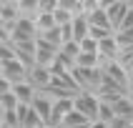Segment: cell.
<instances>
[{
  "mask_svg": "<svg viewBox=\"0 0 133 128\" xmlns=\"http://www.w3.org/2000/svg\"><path fill=\"white\" fill-rule=\"evenodd\" d=\"M35 38H38V30L33 18H18L10 25V43H33Z\"/></svg>",
  "mask_w": 133,
  "mask_h": 128,
  "instance_id": "obj_1",
  "label": "cell"
},
{
  "mask_svg": "<svg viewBox=\"0 0 133 128\" xmlns=\"http://www.w3.org/2000/svg\"><path fill=\"white\" fill-rule=\"evenodd\" d=\"M73 108L78 113H83L88 120H96L98 118V108H101V100H98L96 93H78L73 98Z\"/></svg>",
  "mask_w": 133,
  "mask_h": 128,
  "instance_id": "obj_2",
  "label": "cell"
},
{
  "mask_svg": "<svg viewBox=\"0 0 133 128\" xmlns=\"http://www.w3.org/2000/svg\"><path fill=\"white\" fill-rule=\"evenodd\" d=\"M128 8H131V3H126V0H108L105 3V18H108V25H111V30L116 33L118 30V25L123 23V18H126Z\"/></svg>",
  "mask_w": 133,
  "mask_h": 128,
  "instance_id": "obj_3",
  "label": "cell"
},
{
  "mask_svg": "<svg viewBox=\"0 0 133 128\" xmlns=\"http://www.w3.org/2000/svg\"><path fill=\"white\" fill-rule=\"evenodd\" d=\"M55 58H58V48L45 43V40H40V38H35V65L50 68L55 63Z\"/></svg>",
  "mask_w": 133,
  "mask_h": 128,
  "instance_id": "obj_4",
  "label": "cell"
},
{
  "mask_svg": "<svg viewBox=\"0 0 133 128\" xmlns=\"http://www.w3.org/2000/svg\"><path fill=\"white\" fill-rule=\"evenodd\" d=\"M0 75H3V78H8V80L15 85V83L28 80V68H25L20 60L15 58V60H8V63H3V65H0Z\"/></svg>",
  "mask_w": 133,
  "mask_h": 128,
  "instance_id": "obj_5",
  "label": "cell"
},
{
  "mask_svg": "<svg viewBox=\"0 0 133 128\" xmlns=\"http://www.w3.org/2000/svg\"><path fill=\"white\" fill-rule=\"evenodd\" d=\"M50 80H53V78H50V70H48V68L33 65V68L28 70V83L38 90V93H43V90L50 85Z\"/></svg>",
  "mask_w": 133,
  "mask_h": 128,
  "instance_id": "obj_6",
  "label": "cell"
},
{
  "mask_svg": "<svg viewBox=\"0 0 133 128\" xmlns=\"http://www.w3.org/2000/svg\"><path fill=\"white\" fill-rule=\"evenodd\" d=\"M30 108L35 111V116L43 120L45 126H50V111H53V98H50V96H45V93H38L35 100L30 103Z\"/></svg>",
  "mask_w": 133,
  "mask_h": 128,
  "instance_id": "obj_7",
  "label": "cell"
},
{
  "mask_svg": "<svg viewBox=\"0 0 133 128\" xmlns=\"http://www.w3.org/2000/svg\"><path fill=\"white\" fill-rule=\"evenodd\" d=\"M73 111V98H55L53 100V111H50V126L58 128L60 120Z\"/></svg>",
  "mask_w": 133,
  "mask_h": 128,
  "instance_id": "obj_8",
  "label": "cell"
},
{
  "mask_svg": "<svg viewBox=\"0 0 133 128\" xmlns=\"http://www.w3.org/2000/svg\"><path fill=\"white\" fill-rule=\"evenodd\" d=\"M18 18H20L18 0H0V23H3L5 28H10Z\"/></svg>",
  "mask_w": 133,
  "mask_h": 128,
  "instance_id": "obj_9",
  "label": "cell"
},
{
  "mask_svg": "<svg viewBox=\"0 0 133 128\" xmlns=\"http://www.w3.org/2000/svg\"><path fill=\"white\" fill-rule=\"evenodd\" d=\"M118 43H116V38H105V40H101L98 43V58H101V63H108V60H118Z\"/></svg>",
  "mask_w": 133,
  "mask_h": 128,
  "instance_id": "obj_10",
  "label": "cell"
},
{
  "mask_svg": "<svg viewBox=\"0 0 133 128\" xmlns=\"http://www.w3.org/2000/svg\"><path fill=\"white\" fill-rule=\"evenodd\" d=\"M13 96H15V100H18L20 105H30L33 100H35L38 90L33 88L28 80H23V83H15V85H13Z\"/></svg>",
  "mask_w": 133,
  "mask_h": 128,
  "instance_id": "obj_11",
  "label": "cell"
},
{
  "mask_svg": "<svg viewBox=\"0 0 133 128\" xmlns=\"http://www.w3.org/2000/svg\"><path fill=\"white\" fill-rule=\"evenodd\" d=\"M113 108V116L118 120H126V123H133V100L128 96H123V98H118L116 103L111 105Z\"/></svg>",
  "mask_w": 133,
  "mask_h": 128,
  "instance_id": "obj_12",
  "label": "cell"
},
{
  "mask_svg": "<svg viewBox=\"0 0 133 128\" xmlns=\"http://www.w3.org/2000/svg\"><path fill=\"white\" fill-rule=\"evenodd\" d=\"M68 28H70V35H73L75 43H81L83 38H88V33H90V25H88V20H85V15H78V18H73Z\"/></svg>",
  "mask_w": 133,
  "mask_h": 128,
  "instance_id": "obj_13",
  "label": "cell"
},
{
  "mask_svg": "<svg viewBox=\"0 0 133 128\" xmlns=\"http://www.w3.org/2000/svg\"><path fill=\"white\" fill-rule=\"evenodd\" d=\"M88 123H90V120L85 118L83 113H78V111H75V108H73V111L68 113L65 118L60 120V126H58V128H85V126H88Z\"/></svg>",
  "mask_w": 133,
  "mask_h": 128,
  "instance_id": "obj_14",
  "label": "cell"
},
{
  "mask_svg": "<svg viewBox=\"0 0 133 128\" xmlns=\"http://www.w3.org/2000/svg\"><path fill=\"white\" fill-rule=\"evenodd\" d=\"M20 18H35L38 15V0H18Z\"/></svg>",
  "mask_w": 133,
  "mask_h": 128,
  "instance_id": "obj_15",
  "label": "cell"
},
{
  "mask_svg": "<svg viewBox=\"0 0 133 128\" xmlns=\"http://www.w3.org/2000/svg\"><path fill=\"white\" fill-rule=\"evenodd\" d=\"M78 48H81V53H85V55H98V43L93 40V38H83L81 43H78Z\"/></svg>",
  "mask_w": 133,
  "mask_h": 128,
  "instance_id": "obj_16",
  "label": "cell"
},
{
  "mask_svg": "<svg viewBox=\"0 0 133 128\" xmlns=\"http://www.w3.org/2000/svg\"><path fill=\"white\" fill-rule=\"evenodd\" d=\"M8 60H15V48L13 43H0V65Z\"/></svg>",
  "mask_w": 133,
  "mask_h": 128,
  "instance_id": "obj_17",
  "label": "cell"
},
{
  "mask_svg": "<svg viewBox=\"0 0 133 128\" xmlns=\"http://www.w3.org/2000/svg\"><path fill=\"white\" fill-rule=\"evenodd\" d=\"M5 93H13V83L0 75V96H5Z\"/></svg>",
  "mask_w": 133,
  "mask_h": 128,
  "instance_id": "obj_18",
  "label": "cell"
},
{
  "mask_svg": "<svg viewBox=\"0 0 133 128\" xmlns=\"http://www.w3.org/2000/svg\"><path fill=\"white\" fill-rule=\"evenodd\" d=\"M88 128H108V123H103V120H90Z\"/></svg>",
  "mask_w": 133,
  "mask_h": 128,
  "instance_id": "obj_19",
  "label": "cell"
},
{
  "mask_svg": "<svg viewBox=\"0 0 133 128\" xmlns=\"http://www.w3.org/2000/svg\"><path fill=\"white\" fill-rule=\"evenodd\" d=\"M126 96H128V98H131V100H133V85H128V90H126Z\"/></svg>",
  "mask_w": 133,
  "mask_h": 128,
  "instance_id": "obj_20",
  "label": "cell"
},
{
  "mask_svg": "<svg viewBox=\"0 0 133 128\" xmlns=\"http://www.w3.org/2000/svg\"><path fill=\"white\" fill-rule=\"evenodd\" d=\"M0 128H3V116H0Z\"/></svg>",
  "mask_w": 133,
  "mask_h": 128,
  "instance_id": "obj_21",
  "label": "cell"
},
{
  "mask_svg": "<svg viewBox=\"0 0 133 128\" xmlns=\"http://www.w3.org/2000/svg\"><path fill=\"white\" fill-rule=\"evenodd\" d=\"M43 128H55V126H43Z\"/></svg>",
  "mask_w": 133,
  "mask_h": 128,
  "instance_id": "obj_22",
  "label": "cell"
},
{
  "mask_svg": "<svg viewBox=\"0 0 133 128\" xmlns=\"http://www.w3.org/2000/svg\"><path fill=\"white\" fill-rule=\"evenodd\" d=\"M0 116H3V105H0Z\"/></svg>",
  "mask_w": 133,
  "mask_h": 128,
  "instance_id": "obj_23",
  "label": "cell"
}]
</instances>
